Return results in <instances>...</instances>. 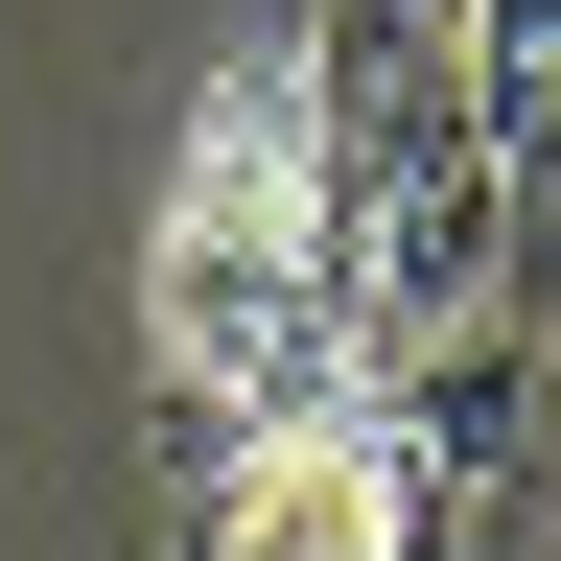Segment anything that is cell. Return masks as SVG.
<instances>
[{
  "label": "cell",
  "mask_w": 561,
  "mask_h": 561,
  "mask_svg": "<svg viewBox=\"0 0 561 561\" xmlns=\"http://www.w3.org/2000/svg\"><path fill=\"white\" fill-rule=\"evenodd\" d=\"M187 538H234V561H421V445H398V398L351 375L305 421H257L234 468H187Z\"/></svg>",
  "instance_id": "obj_2"
},
{
  "label": "cell",
  "mask_w": 561,
  "mask_h": 561,
  "mask_svg": "<svg viewBox=\"0 0 561 561\" xmlns=\"http://www.w3.org/2000/svg\"><path fill=\"white\" fill-rule=\"evenodd\" d=\"M515 328H538V398H561V257H538V280H515Z\"/></svg>",
  "instance_id": "obj_4"
},
{
  "label": "cell",
  "mask_w": 561,
  "mask_h": 561,
  "mask_svg": "<svg viewBox=\"0 0 561 561\" xmlns=\"http://www.w3.org/2000/svg\"><path fill=\"white\" fill-rule=\"evenodd\" d=\"M140 375H164V468H234L257 421L351 398V280H328V164H305V70H234L140 234Z\"/></svg>",
  "instance_id": "obj_1"
},
{
  "label": "cell",
  "mask_w": 561,
  "mask_h": 561,
  "mask_svg": "<svg viewBox=\"0 0 561 561\" xmlns=\"http://www.w3.org/2000/svg\"><path fill=\"white\" fill-rule=\"evenodd\" d=\"M468 94H491V164L561 234V0H468Z\"/></svg>",
  "instance_id": "obj_3"
},
{
  "label": "cell",
  "mask_w": 561,
  "mask_h": 561,
  "mask_svg": "<svg viewBox=\"0 0 561 561\" xmlns=\"http://www.w3.org/2000/svg\"><path fill=\"white\" fill-rule=\"evenodd\" d=\"M538 257H561V234H538Z\"/></svg>",
  "instance_id": "obj_5"
}]
</instances>
